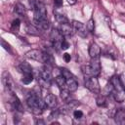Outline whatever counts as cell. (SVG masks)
Listing matches in <instances>:
<instances>
[{"label": "cell", "mask_w": 125, "mask_h": 125, "mask_svg": "<svg viewBox=\"0 0 125 125\" xmlns=\"http://www.w3.org/2000/svg\"><path fill=\"white\" fill-rule=\"evenodd\" d=\"M54 5L56 8H61L62 6V0H54Z\"/></svg>", "instance_id": "33"}, {"label": "cell", "mask_w": 125, "mask_h": 125, "mask_svg": "<svg viewBox=\"0 0 125 125\" xmlns=\"http://www.w3.org/2000/svg\"><path fill=\"white\" fill-rule=\"evenodd\" d=\"M19 68H20V70H21L23 74H26V73H32V67H31V65H30L28 62H21Z\"/></svg>", "instance_id": "21"}, {"label": "cell", "mask_w": 125, "mask_h": 125, "mask_svg": "<svg viewBox=\"0 0 125 125\" xmlns=\"http://www.w3.org/2000/svg\"><path fill=\"white\" fill-rule=\"evenodd\" d=\"M36 124H45V122L43 120H37L36 121Z\"/></svg>", "instance_id": "37"}, {"label": "cell", "mask_w": 125, "mask_h": 125, "mask_svg": "<svg viewBox=\"0 0 125 125\" xmlns=\"http://www.w3.org/2000/svg\"><path fill=\"white\" fill-rule=\"evenodd\" d=\"M111 94L113 96V99L118 102V103H122L125 100V90H121V91H115L112 90Z\"/></svg>", "instance_id": "19"}, {"label": "cell", "mask_w": 125, "mask_h": 125, "mask_svg": "<svg viewBox=\"0 0 125 125\" xmlns=\"http://www.w3.org/2000/svg\"><path fill=\"white\" fill-rule=\"evenodd\" d=\"M67 2H68V4H70V5H74V4L77 2V0H67Z\"/></svg>", "instance_id": "36"}, {"label": "cell", "mask_w": 125, "mask_h": 125, "mask_svg": "<svg viewBox=\"0 0 125 125\" xmlns=\"http://www.w3.org/2000/svg\"><path fill=\"white\" fill-rule=\"evenodd\" d=\"M90 68H91V72L93 76H99L101 73V62H100V59L98 58H91V62L89 64Z\"/></svg>", "instance_id": "8"}, {"label": "cell", "mask_w": 125, "mask_h": 125, "mask_svg": "<svg viewBox=\"0 0 125 125\" xmlns=\"http://www.w3.org/2000/svg\"><path fill=\"white\" fill-rule=\"evenodd\" d=\"M86 27H87V30L89 32H93L94 31V29H95V21H94V19H90L88 21Z\"/></svg>", "instance_id": "30"}, {"label": "cell", "mask_w": 125, "mask_h": 125, "mask_svg": "<svg viewBox=\"0 0 125 125\" xmlns=\"http://www.w3.org/2000/svg\"><path fill=\"white\" fill-rule=\"evenodd\" d=\"M33 24H34L37 28H39L40 30H47V29L49 28V26H50L49 21H48L47 19H45V20H40V21L33 20Z\"/></svg>", "instance_id": "16"}, {"label": "cell", "mask_w": 125, "mask_h": 125, "mask_svg": "<svg viewBox=\"0 0 125 125\" xmlns=\"http://www.w3.org/2000/svg\"><path fill=\"white\" fill-rule=\"evenodd\" d=\"M45 104L47 107L49 108H55L58 104V101H57V97L54 94H48L45 99H44Z\"/></svg>", "instance_id": "12"}, {"label": "cell", "mask_w": 125, "mask_h": 125, "mask_svg": "<svg viewBox=\"0 0 125 125\" xmlns=\"http://www.w3.org/2000/svg\"><path fill=\"white\" fill-rule=\"evenodd\" d=\"M73 26L72 24L68 23V22H64V23H61L60 25V28L59 30L61 31V33L63 35V36H70L72 34V31H73Z\"/></svg>", "instance_id": "14"}, {"label": "cell", "mask_w": 125, "mask_h": 125, "mask_svg": "<svg viewBox=\"0 0 125 125\" xmlns=\"http://www.w3.org/2000/svg\"><path fill=\"white\" fill-rule=\"evenodd\" d=\"M1 43H2V46L4 47V49H5V50H7V51H10V50H11L10 45H9V44H7L4 40H1Z\"/></svg>", "instance_id": "34"}, {"label": "cell", "mask_w": 125, "mask_h": 125, "mask_svg": "<svg viewBox=\"0 0 125 125\" xmlns=\"http://www.w3.org/2000/svg\"><path fill=\"white\" fill-rule=\"evenodd\" d=\"M33 81V74L32 73H26L23 74L22 78H21V82L23 84H29Z\"/></svg>", "instance_id": "26"}, {"label": "cell", "mask_w": 125, "mask_h": 125, "mask_svg": "<svg viewBox=\"0 0 125 125\" xmlns=\"http://www.w3.org/2000/svg\"><path fill=\"white\" fill-rule=\"evenodd\" d=\"M61 74L65 78V79H69V78H73V74L66 68H61Z\"/></svg>", "instance_id": "29"}, {"label": "cell", "mask_w": 125, "mask_h": 125, "mask_svg": "<svg viewBox=\"0 0 125 125\" xmlns=\"http://www.w3.org/2000/svg\"><path fill=\"white\" fill-rule=\"evenodd\" d=\"M110 85L112 86V90H115V91L125 90V88H124V86H123V84H122L119 76H117V75H113L110 78Z\"/></svg>", "instance_id": "11"}, {"label": "cell", "mask_w": 125, "mask_h": 125, "mask_svg": "<svg viewBox=\"0 0 125 125\" xmlns=\"http://www.w3.org/2000/svg\"><path fill=\"white\" fill-rule=\"evenodd\" d=\"M97 104H98V106H100V107H105L106 106V104H107V103H106V99L104 97V96H99L98 98H97Z\"/></svg>", "instance_id": "27"}, {"label": "cell", "mask_w": 125, "mask_h": 125, "mask_svg": "<svg viewBox=\"0 0 125 125\" xmlns=\"http://www.w3.org/2000/svg\"><path fill=\"white\" fill-rule=\"evenodd\" d=\"M62 36L63 35L61 33V31L59 29H53L51 32V40L53 43V47L58 51L60 49H62L61 45H62V42L63 41Z\"/></svg>", "instance_id": "5"}, {"label": "cell", "mask_w": 125, "mask_h": 125, "mask_svg": "<svg viewBox=\"0 0 125 125\" xmlns=\"http://www.w3.org/2000/svg\"><path fill=\"white\" fill-rule=\"evenodd\" d=\"M89 55L91 58H98L101 55V48L98 44L92 43L89 47Z\"/></svg>", "instance_id": "15"}, {"label": "cell", "mask_w": 125, "mask_h": 125, "mask_svg": "<svg viewBox=\"0 0 125 125\" xmlns=\"http://www.w3.org/2000/svg\"><path fill=\"white\" fill-rule=\"evenodd\" d=\"M55 81H56V83H57V85L59 86L60 89L66 88V79H65L62 74L59 75V76H57L56 79H55Z\"/></svg>", "instance_id": "22"}, {"label": "cell", "mask_w": 125, "mask_h": 125, "mask_svg": "<svg viewBox=\"0 0 125 125\" xmlns=\"http://www.w3.org/2000/svg\"><path fill=\"white\" fill-rule=\"evenodd\" d=\"M54 16H55V19H56V21H57L58 22H60V23L68 22V20H67V18H66L64 15H62V14H61V13H58L57 11H54Z\"/></svg>", "instance_id": "23"}, {"label": "cell", "mask_w": 125, "mask_h": 125, "mask_svg": "<svg viewBox=\"0 0 125 125\" xmlns=\"http://www.w3.org/2000/svg\"><path fill=\"white\" fill-rule=\"evenodd\" d=\"M73 116H74V118H75V119H80V118H82V117H83V112H82L81 110L76 109V110H74V111H73Z\"/></svg>", "instance_id": "31"}, {"label": "cell", "mask_w": 125, "mask_h": 125, "mask_svg": "<svg viewBox=\"0 0 125 125\" xmlns=\"http://www.w3.org/2000/svg\"><path fill=\"white\" fill-rule=\"evenodd\" d=\"M78 88V83L76 81V79L73 77V78H69V79H66V89L69 91V92H75Z\"/></svg>", "instance_id": "18"}, {"label": "cell", "mask_w": 125, "mask_h": 125, "mask_svg": "<svg viewBox=\"0 0 125 125\" xmlns=\"http://www.w3.org/2000/svg\"><path fill=\"white\" fill-rule=\"evenodd\" d=\"M26 104L35 114H40L46 107L45 102H43L41 98L34 93H29L26 96Z\"/></svg>", "instance_id": "1"}, {"label": "cell", "mask_w": 125, "mask_h": 125, "mask_svg": "<svg viewBox=\"0 0 125 125\" xmlns=\"http://www.w3.org/2000/svg\"><path fill=\"white\" fill-rule=\"evenodd\" d=\"M72 26H73V28H74V30L76 31V33L79 35V36H81V37H86L87 36V27L85 26V24L84 23H82V22H80V21H72Z\"/></svg>", "instance_id": "9"}, {"label": "cell", "mask_w": 125, "mask_h": 125, "mask_svg": "<svg viewBox=\"0 0 125 125\" xmlns=\"http://www.w3.org/2000/svg\"><path fill=\"white\" fill-rule=\"evenodd\" d=\"M20 26H21V21L19 19H15L11 23V29L15 32H18L20 30Z\"/></svg>", "instance_id": "25"}, {"label": "cell", "mask_w": 125, "mask_h": 125, "mask_svg": "<svg viewBox=\"0 0 125 125\" xmlns=\"http://www.w3.org/2000/svg\"><path fill=\"white\" fill-rule=\"evenodd\" d=\"M39 84L42 86V87H45V88H49L50 85H51V81H52V72L49 68L48 65L44 66L40 73H39Z\"/></svg>", "instance_id": "2"}, {"label": "cell", "mask_w": 125, "mask_h": 125, "mask_svg": "<svg viewBox=\"0 0 125 125\" xmlns=\"http://www.w3.org/2000/svg\"><path fill=\"white\" fill-rule=\"evenodd\" d=\"M70 55L68 54V53H65V54H63V60L65 61V62H70Z\"/></svg>", "instance_id": "35"}, {"label": "cell", "mask_w": 125, "mask_h": 125, "mask_svg": "<svg viewBox=\"0 0 125 125\" xmlns=\"http://www.w3.org/2000/svg\"><path fill=\"white\" fill-rule=\"evenodd\" d=\"M14 13H15L17 16L23 18V17L25 16V7H24V5H22V4H21V3L16 4L15 7H14Z\"/></svg>", "instance_id": "20"}, {"label": "cell", "mask_w": 125, "mask_h": 125, "mask_svg": "<svg viewBox=\"0 0 125 125\" xmlns=\"http://www.w3.org/2000/svg\"><path fill=\"white\" fill-rule=\"evenodd\" d=\"M114 121L117 124H124L125 123V108H117L114 115Z\"/></svg>", "instance_id": "13"}, {"label": "cell", "mask_w": 125, "mask_h": 125, "mask_svg": "<svg viewBox=\"0 0 125 125\" xmlns=\"http://www.w3.org/2000/svg\"><path fill=\"white\" fill-rule=\"evenodd\" d=\"M70 93L66 88H63V89H61V98L62 99V101H65V102H68L69 100V97H70Z\"/></svg>", "instance_id": "24"}, {"label": "cell", "mask_w": 125, "mask_h": 125, "mask_svg": "<svg viewBox=\"0 0 125 125\" xmlns=\"http://www.w3.org/2000/svg\"><path fill=\"white\" fill-rule=\"evenodd\" d=\"M68 47H69V43H68L66 40H64V39H63V41L62 42V45H61L62 50H66Z\"/></svg>", "instance_id": "32"}, {"label": "cell", "mask_w": 125, "mask_h": 125, "mask_svg": "<svg viewBox=\"0 0 125 125\" xmlns=\"http://www.w3.org/2000/svg\"><path fill=\"white\" fill-rule=\"evenodd\" d=\"M2 83L4 85L5 91H7L8 93L13 94V89H14V84H13V80L11 75L8 72H4L3 76H2Z\"/></svg>", "instance_id": "7"}, {"label": "cell", "mask_w": 125, "mask_h": 125, "mask_svg": "<svg viewBox=\"0 0 125 125\" xmlns=\"http://www.w3.org/2000/svg\"><path fill=\"white\" fill-rule=\"evenodd\" d=\"M12 104H13V107H14L17 111H19V112H23V106H22L21 101L19 100V98H18L16 95H14V93L12 94Z\"/></svg>", "instance_id": "17"}, {"label": "cell", "mask_w": 125, "mask_h": 125, "mask_svg": "<svg viewBox=\"0 0 125 125\" xmlns=\"http://www.w3.org/2000/svg\"><path fill=\"white\" fill-rule=\"evenodd\" d=\"M80 104V103L78 101H68L61 109H60V112L62 113V114H66L68 113L69 111H72L73 109H75L76 107H78V105Z\"/></svg>", "instance_id": "10"}, {"label": "cell", "mask_w": 125, "mask_h": 125, "mask_svg": "<svg viewBox=\"0 0 125 125\" xmlns=\"http://www.w3.org/2000/svg\"><path fill=\"white\" fill-rule=\"evenodd\" d=\"M85 79H86L85 80V87L94 94H100L101 87H100V83H99L97 76H90V77H87Z\"/></svg>", "instance_id": "4"}, {"label": "cell", "mask_w": 125, "mask_h": 125, "mask_svg": "<svg viewBox=\"0 0 125 125\" xmlns=\"http://www.w3.org/2000/svg\"><path fill=\"white\" fill-rule=\"evenodd\" d=\"M45 19H47V11H46L45 5L41 1L37 0L35 8L33 9V20L40 21Z\"/></svg>", "instance_id": "3"}, {"label": "cell", "mask_w": 125, "mask_h": 125, "mask_svg": "<svg viewBox=\"0 0 125 125\" xmlns=\"http://www.w3.org/2000/svg\"><path fill=\"white\" fill-rule=\"evenodd\" d=\"M27 32L29 33V34H31V35H38L39 34V28H37L34 24H32V25H28L27 26Z\"/></svg>", "instance_id": "28"}, {"label": "cell", "mask_w": 125, "mask_h": 125, "mask_svg": "<svg viewBox=\"0 0 125 125\" xmlns=\"http://www.w3.org/2000/svg\"><path fill=\"white\" fill-rule=\"evenodd\" d=\"M25 56H26V58H28L30 60L44 62V52H42L40 50H37V49L29 50L28 52H26Z\"/></svg>", "instance_id": "6"}]
</instances>
